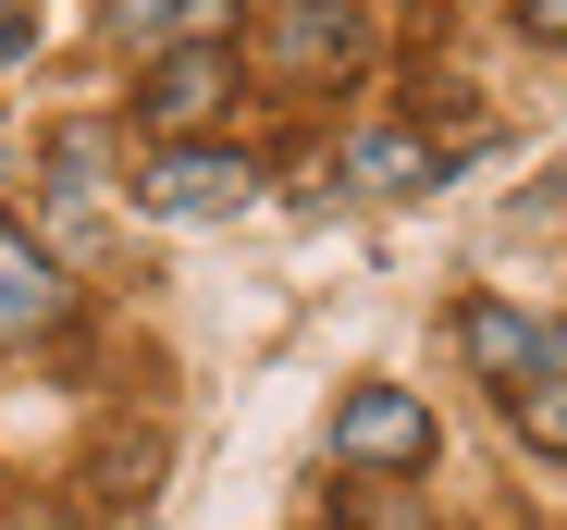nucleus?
<instances>
[{
  "label": "nucleus",
  "mask_w": 567,
  "mask_h": 530,
  "mask_svg": "<svg viewBox=\"0 0 567 530\" xmlns=\"http://www.w3.org/2000/svg\"><path fill=\"white\" fill-rule=\"evenodd\" d=\"M62 321V259L25 235V222H0V345H25Z\"/></svg>",
  "instance_id": "39448f33"
},
{
  "label": "nucleus",
  "mask_w": 567,
  "mask_h": 530,
  "mask_svg": "<svg viewBox=\"0 0 567 530\" xmlns=\"http://www.w3.org/2000/svg\"><path fill=\"white\" fill-rule=\"evenodd\" d=\"M518 25H530V38H555V50H567V0H518Z\"/></svg>",
  "instance_id": "1a4fd4ad"
},
{
  "label": "nucleus",
  "mask_w": 567,
  "mask_h": 530,
  "mask_svg": "<svg viewBox=\"0 0 567 530\" xmlns=\"http://www.w3.org/2000/svg\"><path fill=\"white\" fill-rule=\"evenodd\" d=\"M432 173H444V160H432V148H420L408 124H370V136L346 148V186H370V198H420Z\"/></svg>",
  "instance_id": "0eeeda50"
},
{
  "label": "nucleus",
  "mask_w": 567,
  "mask_h": 530,
  "mask_svg": "<svg viewBox=\"0 0 567 530\" xmlns=\"http://www.w3.org/2000/svg\"><path fill=\"white\" fill-rule=\"evenodd\" d=\"M346 50H358V0H284V13H271V74L284 86H309Z\"/></svg>",
  "instance_id": "423d86ee"
},
{
  "label": "nucleus",
  "mask_w": 567,
  "mask_h": 530,
  "mask_svg": "<svg viewBox=\"0 0 567 530\" xmlns=\"http://www.w3.org/2000/svg\"><path fill=\"white\" fill-rule=\"evenodd\" d=\"M223 86H235L223 38H185V50H173V62H161V74L136 86V112H148V124H161V136L185 148V124H198V112H223Z\"/></svg>",
  "instance_id": "7ed1b4c3"
},
{
  "label": "nucleus",
  "mask_w": 567,
  "mask_h": 530,
  "mask_svg": "<svg viewBox=\"0 0 567 530\" xmlns=\"http://www.w3.org/2000/svg\"><path fill=\"white\" fill-rule=\"evenodd\" d=\"M506 407H518V432H530L543 457H567V371H543V383H518Z\"/></svg>",
  "instance_id": "6e6552de"
},
{
  "label": "nucleus",
  "mask_w": 567,
  "mask_h": 530,
  "mask_svg": "<svg viewBox=\"0 0 567 530\" xmlns=\"http://www.w3.org/2000/svg\"><path fill=\"white\" fill-rule=\"evenodd\" d=\"M456 345H468V358H482L506 395H518V383H543V371H567V358H555V333H543V321H518V309H494V297H468V309H456Z\"/></svg>",
  "instance_id": "20e7f679"
},
{
  "label": "nucleus",
  "mask_w": 567,
  "mask_h": 530,
  "mask_svg": "<svg viewBox=\"0 0 567 530\" xmlns=\"http://www.w3.org/2000/svg\"><path fill=\"white\" fill-rule=\"evenodd\" d=\"M112 13H124V25H173V0H112Z\"/></svg>",
  "instance_id": "9d476101"
},
{
  "label": "nucleus",
  "mask_w": 567,
  "mask_h": 530,
  "mask_svg": "<svg viewBox=\"0 0 567 530\" xmlns=\"http://www.w3.org/2000/svg\"><path fill=\"white\" fill-rule=\"evenodd\" d=\"M247 186H259V173L235 148H161L136 173V210L148 222H223V210H247Z\"/></svg>",
  "instance_id": "f03ea898"
},
{
  "label": "nucleus",
  "mask_w": 567,
  "mask_h": 530,
  "mask_svg": "<svg viewBox=\"0 0 567 530\" xmlns=\"http://www.w3.org/2000/svg\"><path fill=\"white\" fill-rule=\"evenodd\" d=\"M333 457L346 469H432V407L408 383H358L333 407Z\"/></svg>",
  "instance_id": "f257e3e1"
}]
</instances>
